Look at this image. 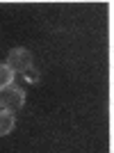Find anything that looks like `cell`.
Wrapping results in <instances>:
<instances>
[{
    "instance_id": "7a4b0ae2",
    "label": "cell",
    "mask_w": 114,
    "mask_h": 153,
    "mask_svg": "<svg viewBox=\"0 0 114 153\" xmlns=\"http://www.w3.org/2000/svg\"><path fill=\"white\" fill-rule=\"evenodd\" d=\"M32 53L27 48H14L7 55V66L14 71V73H27L32 69Z\"/></svg>"
},
{
    "instance_id": "3957f363",
    "label": "cell",
    "mask_w": 114,
    "mask_h": 153,
    "mask_svg": "<svg viewBox=\"0 0 114 153\" xmlns=\"http://www.w3.org/2000/svg\"><path fill=\"white\" fill-rule=\"evenodd\" d=\"M14 123H16L14 112H9V110H0V137H5V135L12 133Z\"/></svg>"
},
{
    "instance_id": "277c9868",
    "label": "cell",
    "mask_w": 114,
    "mask_h": 153,
    "mask_svg": "<svg viewBox=\"0 0 114 153\" xmlns=\"http://www.w3.org/2000/svg\"><path fill=\"white\" fill-rule=\"evenodd\" d=\"M14 85V71L7 64H0V91Z\"/></svg>"
},
{
    "instance_id": "6da1fadb",
    "label": "cell",
    "mask_w": 114,
    "mask_h": 153,
    "mask_svg": "<svg viewBox=\"0 0 114 153\" xmlns=\"http://www.w3.org/2000/svg\"><path fill=\"white\" fill-rule=\"evenodd\" d=\"M23 105H25V89L12 85V87H7V89L0 91V110L14 112V110H21Z\"/></svg>"
}]
</instances>
